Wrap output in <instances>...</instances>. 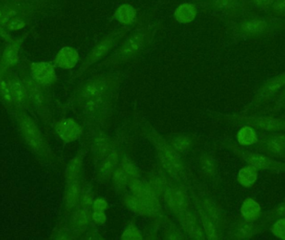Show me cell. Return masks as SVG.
<instances>
[{
	"label": "cell",
	"instance_id": "74e56055",
	"mask_svg": "<svg viewBox=\"0 0 285 240\" xmlns=\"http://www.w3.org/2000/svg\"><path fill=\"white\" fill-rule=\"evenodd\" d=\"M272 218H283L285 217V203L279 204L270 213Z\"/></svg>",
	"mask_w": 285,
	"mask_h": 240
},
{
	"label": "cell",
	"instance_id": "6da1fadb",
	"mask_svg": "<svg viewBox=\"0 0 285 240\" xmlns=\"http://www.w3.org/2000/svg\"><path fill=\"white\" fill-rule=\"evenodd\" d=\"M153 32L151 28L142 27L135 30L130 36H128L122 43L119 50L115 52L113 56L107 59L104 64H118L129 60L133 57L136 56L139 52L144 50L150 42Z\"/></svg>",
	"mask_w": 285,
	"mask_h": 240
},
{
	"label": "cell",
	"instance_id": "1f68e13d",
	"mask_svg": "<svg viewBox=\"0 0 285 240\" xmlns=\"http://www.w3.org/2000/svg\"><path fill=\"white\" fill-rule=\"evenodd\" d=\"M25 26H26V23L21 17H14V18H9L5 28L10 31H18L25 29Z\"/></svg>",
	"mask_w": 285,
	"mask_h": 240
},
{
	"label": "cell",
	"instance_id": "8fae6325",
	"mask_svg": "<svg viewBox=\"0 0 285 240\" xmlns=\"http://www.w3.org/2000/svg\"><path fill=\"white\" fill-rule=\"evenodd\" d=\"M285 85V73L279 74L278 76L274 77L269 79L264 83L262 87L256 92L254 97L255 103H262L266 99L276 94L278 90L283 89Z\"/></svg>",
	"mask_w": 285,
	"mask_h": 240
},
{
	"label": "cell",
	"instance_id": "7402d4cb",
	"mask_svg": "<svg viewBox=\"0 0 285 240\" xmlns=\"http://www.w3.org/2000/svg\"><path fill=\"white\" fill-rule=\"evenodd\" d=\"M258 232V226L254 221L244 220L238 223L233 229V234L237 238H250Z\"/></svg>",
	"mask_w": 285,
	"mask_h": 240
},
{
	"label": "cell",
	"instance_id": "4fadbf2b",
	"mask_svg": "<svg viewBox=\"0 0 285 240\" xmlns=\"http://www.w3.org/2000/svg\"><path fill=\"white\" fill-rule=\"evenodd\" d=\"M200 216L207 235L215 238L218 225V213L215 207L209 203L205 204L204 209L200 210Z\"/></svg>",
	"mask_w": 285,
	"mask_h": 240
},
{
	"label": "cell",
	"instance_id": "8992f818",
	"mask_svg": "<svg viewBox=\"0 0 285 240\" xmlns=\"http://www.w3.org/2000/svg\"><path fill=\"white\" fill-rule=\"evenodd\" d=\"M129 187L133 195L136 196L142 204H144L148 215H153L158 213L160 210V203L156 193L151 188L138 180L134 181Z\"/></svg>",
	"mask_w": 285,
	"mask_h": 240
},
{
	"label": "cell",
	"instance_id": "3957f363",
	"mask_svg": "<svg viewBox=\"0 0 285 240\" xmlns=\"http://www.w3.org/2000/svg\"><path fill=\"white\" fill-rule=\"evenodd\" d=\"M17 122L21 135L27 145L38 155L45 154V144L43 136L33 118L26 113H18Z\"/></svg>",
	"mask_w": 285,
	"mask_h": 240
},
{
	"label": "cell",
	"instance_id": "44dd1931",
	"mask_svg": "<svg viewBox=\"0 0 285 240\" xmlns=\"http://www.w3.org/2000/svg\"><path fill=\"white\" fill-rule=\"evenodd\" d=\"M240 212L244 220L254 221L260 215V205L251 198H247L243 203Z\"/></svg>",
	"mask_w": 285,
	"mask_h": 240
},
{
	"label": "cell",
	"instance_id": "f35d334b",
	"mask_svg": "<svg viewBox=\"0 0 285 240\" xmlns=\"http://www.w3.org/2000/svg\"><path fill=\"white\" fill-rule=\"evenodd\" d=\"M202 168L205 173H208V174H213V170H214L213 164L209 159H205V160H203Z\"/></svg>",
	"mask_w": 285,
	"mask_h": 240
},
{
	"label": "cell",
	"instance_id": "52a82bcc",
	"mask_svg": "<svg viewBox=\"0 0 285 240\" xmlns=\"http://www.w3.org/2000/svg\"><path fill=\"white\" fill-rule=\"evenodd\" d=\"M30 77L41 87L51 86L56 83L57 74L54 66L47 62H37L30 64Z\"/></svg>",
	"mask_w": 285,
	"mask_h": 240
},
{
	"label": "cell",
	"instance_id": "ffe728a7",
	"mask_svg": "<svg viewBox=\"0 0 285 240\" xmlns=\"http://www.w3.org/2000/svg\"><path fill=\"white\" fill-rule=\"evenodd\" d=\"M81 186L79 181L77 180H73L68 183L67 189L65 193V206L67 209H72L76 206L80 200Z\"/></svg>",
	"mask_w": 285,
	"mask_h": 240
},
{
	"label": "cell",
	"instance_id": "ac0fdd59",
	"mask_svg": "<svg viewBox=\"0 0 285 240\" xmlns=\"http://www.w3.org/2000/svg\"><path fill=\"white\" fill-rule=\"evenodd\" d=\"M264 145L273 155L285 157V135L272 134L264 140Z\"/></svg>",
	"mask_w": 285,
	"mask_h": 240
},
{
	"label": "cell",
	"instance_id": "836d02e7",
	"mask_svg": "<svg viewBox=\"0 0 285 240\" xmlns=\"http://www.w3.org/2000/svg\"><path fill=\"white\" fill-rule=\"evenodd\" d=\"M124 240H139L143 238L141 233L135 226H128L121 237Z\"/></svg>",
	"mask_w": 285,
	"mask_h": 240
},
{
	"label": "cell",
	"instance_id": "d6a6232c",
	"mask_svg": "<svg viewBox=\"0 0 285 240\" xmlns=\"http://www.w3.org/2000/svg\"><path fill=\"white\" fill-rule=\"evenodd\" d=\"M271 232L277 238L285 239V217L279 219L274 223Z\"/></svg>",
	"mask_w": 285,
	"mask_h": 240
},
{
	"label": "cell",
	"instance_id": "277c9868",
	"mask_svg": "<svg viewBox=\"0 0 285 240\" xmlns=\"http://www.w3.org/2000/svg\"><path fill=\"white\" fill-rule=\"evenodd\" d=\"M127 32V29H121L119 31L113 33L108 36L102 39L98 45L90 52L88 57L86 58L85 63L81 68V71H84L87 68L92 66L98 61L100 60L102 58L108 54V52L112 50L113 47L117 43L118 41L124 36Z\"/></svg>",
	"mask_w": 285,
	"mask_h": 240
},
{
	"label": "cell",
	"instance_id": "d6986e66",
	"mask_svg": "<svg viewBox=\"0 0 285 240\" xmlns=\"http://www.w3.org/2000/svg\"><path fill=\"white\" fill-rule=\"evenodd\" d=\"M180 221L184 231L194 238H204L203 232L198 225L195 218L188 210L180 213Z\"/></svg>",
	"mask_w": 285,
	"mask_h": 240
},
{
	"label": "cell",
	"instance_id": "2e32d148",
	"mask_svg": "<svg viewBox=\"0 0 285 240\" xmlns=\"http://www.w3.org/2000/svg\"><path fill=\"white\" fill-rule=\"evenodd\" d=\"M78 61L79 54L76 50L74 48L63 47L54 58V66L63 70H71L76 66Z\"/></svg>",
	"mask_w": 285,
	"mask_h": 240
},
{
	"label": "cell",
	"instance_id": "9a60e30c",
	"mask_svg": "<svg viewBox=\"0 0 285 240\" xmlns=\"http://www.w3.org/2000/svg\"><path fill=\"white\" fill-rule=\"evenodd\" d=\"M22 48L21 39H13L5 46L1 57V64L4 69L14 67L19 60L20 50Z\"/></svg>",
	"mask_w": 285,
	"mask_h": 240
},
{
	"label": "cell",
	"instance_id": "9c48e42d",
	"mask_svg": "<svg viewBox=\"0 0 285 240\" xmlns=\"http://www.w3.org/2000/svg\"><path fill=\"white\" fill-rule=\"evenodd\" d=\"M55 132L64 143L76 141L83 135V128L74 119L63 118L55 124Z\"/></svg>",
	"mask_w": 285,
	"mask_h": 240
},
{
	"label": "cell",
	"instance_id": "f546056e",
	"mask_svg": "<svg viewBox=\"0 0 285 240\" xmlns=\"http://www.w3.org/2000/svg\"><path fill=\"white\" fill-rule=\"evenodd\" d=\"M124 203L128 209L133 213L139 214V215H148L145 207L142 204L141 201L136 196L129 195L124 199Z\"/></svg>",
	"mask_w": 285,
	"mask_h": 240
},
{
	"label": "cell",
	"instance_id": "d4e9b609",
	"mask_svg": "<svg viewBox=\"0 0 285 240\" xmlns=\"http://www.w3.org/2000/svg\"><path fill=\"white\" fill-rule=\"evenodd\" d=\"M238 141L243 146H251L258 142V135L252 126H243L238 130Z\"/></svg>",
	"mask_w": 285,
	"mask_h": 240
},
{
	"label": "cell",
	"instance_id": "7c38bea8",
	"mask_svg": "<svg viewBox=\"0 0 285 240\" xmlns=\"http://www.w3.org/2000/svg\"><path fill=\"white\" fill-rule=\"evenodd\" d=\"M164 199L168 206L174 213H180L188 210L189 205V197L183 189L173 188L166 191Z\"/></svg>",
	"mask_w": 285,
	"mask_h": 240
},
{
	"label": "cell",
	"instance_id": "d590c367",
	"mask_svg": "<svg viewBox=\"0 0 285 240\" xmlns=\"http://www.w3.org/2000/svg\"><path fill=\"white\" fill-rule=\"evenodd\" d=\"M249 4L253 7L258 9H270L275 0H249Z\"/></svg>",
	"mask_w": 285,
	"mask_h": 240
},
{
	"label": "cell",
	"instance_id": "f1b7e54d",
	"mask_svg": "<svg viewBox=\"0 0 285 240\" xmlns=\"http://www.w3.org/2000/svg\"><path fill=\"white\" fill-rule=\"evenodd\" d=\"M81 166H82V158L80 156H76L70 162L65 170V179L67 183L78 179Z\"/></svg>",
	"mask_w": 285,
	"mask_h": 240
},
{
	"label": "cell",
	"instance_id": "8d00e7d4",
	"mask_svg": "<svg viewBox=\"0 0 285 240\" xmlns=\"http://www.w3.org/2000/svg\"><path fill=\"white\" fill-rule=\"evenodd\" d=\"M173 146L177 150H184V149L189 148V139L185 137L177 138V139L173 140Z\"/></svg>",
	"mask_w": 285,
	"mask_h": 240
},
{
	"label": "cell",
	"instance_id": "83f0119b",
	"mask_svg": "<svg viewBox=\"0 0 285 240\" xmlns=\"http://www.w3.org/2000/svg\"><path fill=\"white\" fill-rule=\"evenodd\" d=\"M93 219L98 225H103L106 222L105 210L108 204L103 199H98L94 202Z\"/></svg>",
	"mask_w": 285,
	"mask_h": 240
},
{
	"label": "cell",
	"instance_id": "7a4b0ae2",
	"mask_svg": "<svg viewBox=\"0 0 285 240\" xmlns=\"http://www.w3.org/2000/svg\"><path fill=\"white\" fill-rule=\"evenodd\" d=\"M114 79L108 76H98L89 79L79 91V101L85 107H95L101 100L102 97L108 92Z\"/></svg>",
	"mask_w": 285,
	"mask_h": 240
},
{
	"label": "cell",
	"instance_id": "e575fe53",
	"mask_svg": "<svg viewBox=\"0 0 285 240\" xmlns=\"http://www.w3.org/2000/svg\"><path fill=\"white\" fill-rule=\"evenodd\" d=\"M270 9L274 16L285 17V0H275Z\"/></svg>",
	"mask_w": 285,
	"mask_h": 240
},
{
	"label": "cell",
	"instance_id": "4316f807",
	"mask_svg": "<svg viewBox=\"0 0 285 240\" xmlns=\"http://www.w3.org/2000/svg\"><path fill=\"white\" fill-rule=\"evenodd\" d=\"M0 98L7 103L13 105L11 92V77L0 74Z\"/></svg>",
	"mask_w": 285,
	"mask_h": 240
},
{
	"label": "cell",
	"instance_id": "30bf717a",
	"mask_svg": "<svg viewBox=\"0 0 285 240\" xmlns=\"http://www.w3.org/2000/svg\"><path fill=\"white\" fill-rule=\"evenodd\" d=\"M271 28L270 23L263 17H253L243 21L239 31L245 36H260L266 34Z\"/></svg>",
	"mask_w": 285,
	"mask_h": 240
},
{
	"label": "cell",
	"instance_id": "ab89813d",
	"mask_svg": "<svg viewBox=\"0 0 285 240\" xmlns=\"http://www.w3.org/2000/svg\"><path fill=\"white\" fill-rule=\"evenodd\" d=\"M9 16L7 11L3 8H0V25H2L3 27H5V25L7 24L9 20Z\"/></svg>",
	"mask_w": 285,
	"mask_h": 240
},
{
	"label": "cell",
	"instance_id": "603a6c76",
	"mask_svg": "<svg viewBox=\"0 0 285 240\" xmlns=\"http://www.w3.org/2000/svg\"><path fill=\"white\" fill-rule=\"evenodd\" d=\"M258 179V169L251 165H248L238 171V182L245 187L250 188L255 184Z\"/></svg>",
	"mask_w": 285,
	"mask_h": 240
},
{
	"label": "cell",
	"instance_id": "4dcf8cb0",
	"mask_svg": "<svg viewBox=\"0 0 285 240\" xmlns=\"http://www.w3.org/2000/svg\"><path fill=\"white\" fill-rule=\"evenodd\" d=\"M238 0H213V6L222 10H234L238 7Z\"/></svg>",
	"mask_w": 285,
	"mask_h": 240
},
{
	"label": "cell",
	"instance_id": "ba28073f",
	"mask_svg": "<svg viewBox=\"0 0 285 240\" xmlns=\"http://www.w3.org/2000/svg\"><path fill=\"white\" fill-rule=\"evenodd\" d=\"M137 180V168L131 160L127 159L122 160L113 174V180L115 186H117L118 188H124L130 185L134 181Z\"/></svg>",
	"mask_w": 285,
	"mask_h": 240
},
{
	"label": "cell",
	"instance_id": "60d3db41",
	"mask_svg": "<svg viewBox=\"0 0 285 240\" xmlns=\"http://www.w3.org/2000/svg\"><path fill=\"white\" fill-rule=\"evenodd\" d=\"M283 92H282V96L283 97V98H285V85L284 87L283 88Z\"/></svg>",
	"mask_w": 285,
	"mask_h": 240
},
{
	"label": "cell",
	"instance_id": "5b68a950",
	"mask_svg": "<svg viewBox=\"0 0 285 240\" xmlns=\"http://www.w3.org/2000/svg\"><path fill=\"white\" fill-rule=\"evenodd\" d=\"M235 153L246 162L249 165L254 166L257 169H270V170H284L285 164L282 162L275 161L266 155L255 153L253 151L245 150L238 148Z\"/></svg>",
	"mask_w": 285,
	"mask_h": 240
},
{
	"label": "cell",
	"instance_id": "5bb4252c",
	"mask_svg": "<svg viewBox=\"0 0 285 240\" xmlns=\"http://www.w3.org/2000/svg\"><path fill=\"white\" fill-rule=\"evenodd\" d=\"M244 121L249 124V126H254L262 130L270 131V132H279L285 129V119H278V118L249 117V118H245Z\"/></svg>",
	"mask_w": 285,
	"mask_h": 240
},
{
	"label": "cell",
	"instance_id": "484cf974",
	"mask_svg": "<svg viewBox=\"0 0 285 240\" xmlns=\"http://www.w3.org/2000/svg\"><path fill=\"white\" fill-rule=\"evenodd\" d=\"M196 14L197 10L193 5L184 4L176 9V18L179 22L186 24L193 21L196 17Z\"/></svg>",
	"mask_w": 285,
	"mask_h": 240
},
{
	"label": "cell",
	"instance_id": "e0dca14e",
	"mask_svg": "<svg viewBox=\"0 0 285 240\" xmlns=\"http://www.w3.org/2000/svg\"><path fill=\"white\" fill-rule=\"evenodd\" d=\"M117 164L118 155L115 152L108 154L105 157H103L98 170L99 180L102 182H106L110 180L117 168Z\"/></svg>",
	"mask_w": 285,
	"mask_h": 240
},
{
	"label": "cell",
	"instance_id": "cb8c5ba5",
	"mask_svg": "<svg viewBox=\"0 0 285 240\" xmlns=\"http://www.w3.org/2000/svg\"><path fill=\"white\" fill-rule=\"evenodd\" d=\"M115 18L123 25H130L136 18V11L131 5H121L115 12Z\"/></svg>",
	"mask_w": 285,
	"mask_h": 240
}]
</instances>
